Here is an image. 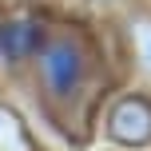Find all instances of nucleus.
Listing matches in <instances>:
<instances>
[{
    "mask_svg": "<svg viewBox=\"0 0 151 151\" xmlns=\"http://www.w3.org/2000/svg\"><path fill=\"white\" fill-rule=\"evenodd\" d=\"M0 151H36L32 131L24 127V119L8 104H0Z\"/></svg>",
    "mask_w": 151,
    "mask_h": 151,
    "instance_id": "obj_4",
    "label": "nucleus"
},
{
    "mask_svg": "<svg viewBox=\"0 0 151 151\" xmlns=\"http://www.w3.org/2000/svg\"><path fill=\"white\" fill-rule=\"evenodd\" d=\"M107 135L119 147H147L151 143V99L123 96L107 115Z\"/></svg>",
    "mask_w": 151,
    "mask_h": 151,
    "instance_id": "obj_2",
    "label": "nucleus"
},
{
    "mask_svg": "<svg viewBox=\"0 0 151 151\" xmlns=\"http://www.w3.org/2000/svg\"><path fill=\"white\" fill-rule=\"evenodd\" d=\"M131 40H135L139 64L151 72V20H147V16H135V20H131Z\"/></svg>",
    "mask_w": 151,
    "mask_h": 151,
    "instance_id": "obj_5",
    "label": "nucleus"
},
{
    "mask_svg": "<svg viewBox=\"0 0 151 151\" xmlns=\"http://www.w3.org/2000/svg\"><path fill=\"white\" fill-rule=\"evenodd\" d=\"M83 76V52L72 40H48L44 52H40V80H44V91L52 99H68L76 88H80Z\"/></svg>",
    "mask_w": 151,
    "mask_h": 151,
    "instance_id": "obj_1",
    "label": "nucleus"
},
{
    "mask_svg": "<svg viewBox=\"0 0 151 151\" xmlns=\"http://www.w3.org/2000/svg\"><path fill=\"white\" fill-rule=\"evenodd\" d=\"M40 44V28L32 20H12L0 28V52L8 56V60H20V56H28L32 48Z\"/></svg>",
    "mask_w": 151,
    "mask_h": 151,
    "instance_id": "obj_3",
    "label": "nucleus"
}]
</instances>
